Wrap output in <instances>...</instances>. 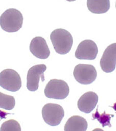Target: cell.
Returning a JSON list of instances; mask_svg holds the SVG:
<instances>
[{
	"label": "cell",
	"instance_id": "6da1fadb",
	"mask_svg": "<svg viewBox=\"0 0 116 131\" xmlns=\"http://www.w3.org/2000/svg\"><path fill=\"white\" fill-rule=\"evenodd\" d=\"M51 43L56 52L65 55L69 52L73 45V37L69 31L63 28L54 30L50 35Z\"/></svg>",
	"mask_w": 116,
	"mask_h": 131
},
{
	"label": "cell",
	"instance_id": "7a4b0ae2",
	"mask_svg": "<svg viewBox=\"0 0 116 131\" xmlns=\"http://www.w3.org/2000/svg\"><path fill=\"white\" fill-rule=\"evenodd\" d=\"M23 23V15L15 8L7 9L0 17V26L7 32L18 31L22 28Z\"/></svg>",
	"mask_w": 116,
	"mask_h": 131
},
{
	"label": "cell",
	"instance_id": "3957f363",
	"mask_svg": "<svg viewBox=\"0 0 116 131\" xmlns=\"http://www.w3.org/2000/svg\"><path fill=\"white\" fill-rule=\"evenodd\" d=\"M69 91V86L65 81L51 80L46 85L44 94L48 98L62 100L68 97Z\"/></svg>",
	"mask_w": 116,
	"mask_h": 131
},
{
	"label": "cell",
	"instance_id": "277c9868",
	"mask_svg": "<svg viewBox=\"0 0 116 131\" xmlns=\"http://www.w3.org/2000/svg\"><path fill=\"white\" fill-rule=\"evenodd\" d=\"M64 115L63 108L56 103H47L42 108L43 119L50 126L59 125Z\"/></svg>",
	"mask_w": 116,
	"mask_h": 131
},
{
	"label": "cell",
	"instance_id": "5b68a950",
	"mask_svg": "<svg viewBox=\"0 0 116 131\" xmlns=\"http://www.w3.org/2000/svg\"><path fill=\"white\" fill-rule=\"evenodd\" d=\"M22 81L19 74L13 69H5L0 73V87L11 92L20 89Z\"/></svg>",
	"mask_w": 116,
	"mask_h": 131
},
{
	"label": "cell",
	"instance_id": "8992f818",
	"mask_svg": "<svg viewBox=\"0 0 116 131\" xmlns=\"http://www.w3.org/2000/svg\"><path fill=\"white\" fill-rule=\"evenodd\" d=\"M73 76L80 84H89L95 81L97 73L94 66L79 64L75 67Z\"/></svg>",
	"mask_w": 116,
	"mask_h": 131
},
{
	"label": "cell",
	"instance_id": "52a82bcc",
	"mask_svg": "<svg viewBox=\"0 0 116 131\" xmlns=\"http://www.w3.org/2000/svg\"><path fill=\"white\" fill-rule=\"evenodd\" d=\"M46 70V66L44 64H38L32 66L27 74V89L29 91H36L38 88L40 79L44 82V73Z\"/></svg>",
	"mask_w": 116,
	"mask_h": 131
},
{
	"label": "cell",
	"instance_id": "ba28073f",
	"mask_svg": "<svg viewBox=\"0 0 116 131\" xmlns=\"http://www.w3.org/2000/svg\"><path fill=\"white\" fill-rule=\"evenodd\" d=\"M98 54L96 43L90 39L82 41L79 45L75 52V56L81 60H94Z\"/></svg>",
	"mask_w": 116,
	"mask_h": 131
},
{
	"label": "cell",
	"instance_id": "9c48e42d",
	"mask_svg": "<svg viewBox=\"0 0 116 131\" xmlns=\"http://www.w3.org/2000/svg\"><path fill=\"white\" fill-rule=\"evenodd\" d=\"M100 66L103 71L110 73L115 69L116 43L109 45L105 50L100 60Z\"/></svg>",
	"mask_w": 116,
	"mask_h": 131
},
{
	"label": "cell",
	"instance_id": "30bf717a",
	"mask_svg": "<svg viewBox=\"0 0 116 131\" xmlns=\"http://www.w3.org/2000/svg\"><path fill=\"white\" fill-rule=\"evenodd\" d=\"M30 51L37 58L46 59L50 55V50L43 37H36L31 40L30 44Z\"/></svg>",
	"mask_w": 116,
	"mask_h": 131
},
{
	"label": "cell",
	"instance_id": "8fae6325",
	"mask_svg": "<svg viewBox=\"0 0 116 131\" xmlns=\"http://www.w3.org/2000/svg\"><path fill=\"white\" fill-rule=\"evenodd\" d=\"M98 103V95L94 92L84 93L78 101V108L82 112L88 114L92 112Z\"/></svg>",
	"mask_w": 116,
	"mask_h": 131
},
{
	"label": "cell",
	"instance_id": "7c38bea8",
	"mask_svg": "<svg viewBox=\"0 0 116 131\" xmlns=\"http://www.w3.org/2000/svg\"><path fill=\"white\" fill-rule=\"evenodd\" d=\"M88 124L86 120L80 116H73L68 119L64 127L65 131H86Z\"/></svg>",
	"mask_w": 116,
	"mask_h": 131
},
{
	"label": "cell",
	"instance_id": "4fadbf2b",
	"mask_svg": "<svg viewBox=\"0 0 116 131\" xmlns=\"http://www.w3.org/2000/svg\"><path fill=\"white\" fill-rule=\"evenodd\" d=\"M88 9L92 13H105L110 7V0H87Z\"/></svg>",
	"mask_w": 116,
	"mask_h": 131
},
{
	"label": "cell",
	"instance_id": "5bb4252c",
	"mask_svg": "<svg viewBox=\"0 0 116 131\" xmlns=\"http://www.w3.org/2000/svg\"><path fill=\"white\" fill-rule=\"evenodd\" d=\"M15 106V99L12 95H8L0 92V108L5 110H12Z\"/></svg>",
	"mask_w": 116,
	"mask_h": 131
},
{
	"label": "cell",
	"instance_id": "9a60e30c",
	"mask_svg": "<svg viewBox=\"0 0 116 131\" xmlns=\"http://www.w3.org/2000/svg\"><path fill=\"white\" fill-rule=\"evenodd\" d=\"M1 131H20L21 127L19 122L15 119H9L5 122L1 126Z\"/></svg>",
	"mask_w": 116,
	"mask_h": 131
},
{
	"label": "cell",
	"instance_id": "2e32d148",
	"mask_svg": "<svg viewBox=\"0 0 116 131\" xmlns=\"http://www.w3.org/2000/svg\"><path fill=\"white\" fill-rule=\"evenodd\" d=\"M67 1H68V2H73V1H75V0H67Z\"/></svg>",
	"mask_w": 116,
	"mask_h": 131
},
{
	"label": "cell",
	"instance_id": "e0dca14e",
	"mask_svg": "<svg viewBox=\"0 0 116 131\" xmlns=\"http://www.w3.org/2000/svg\"><path fill=\"white\" fill-rule=\"evenodd\" d=\"M115 7H116V5H115Z\"/></svg>",
	"mask_w": 116,
	"mask_h": 131
}]
</instances>
